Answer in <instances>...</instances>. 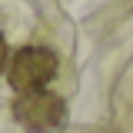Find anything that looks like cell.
Returning <instances> with one entry per match:
<instances>
[{"label":"cell","instance_id":"cell-1","mask_svg":"<svg viewBox=\"0 0 133 133\" xmlns=\"http://www.w3.org/2000/svg\"><path fill=\"white\" fill-rule=\"evenodd\" d=\"M57 77V53L47 47H23L14 53V60L7 66V80L10 90L33 93V90H47V83Z\"/></svg>","mask_w":133,"mask_h":133},{"label":"cell","instance_id":"cell-3","mask_svg":"<svg viewBox=\"0 0 133 133\" xmlns=\"http://www.w3.org/2000/svg\"><path fill=\"white\" fill-rule=\"evenodd\" d=\"M7 57H10V53H7V40L0 37V73H3V66H7Z\"/></svg>","mask_w":133,"mask_h":133},{"label":"cell","instance_id":"cell-2","mask_svg":"<svg viewBox=\"0 0 133 133\" xmlns=\"http://www.w3.org/2000/svg\"><path fill=\"white\" fill-rule=\"evenodd\" d=\"M14 120L30 133H50L60 130L66 120V103L60 93L50 90H33V93H20L14 100Z\"/></svg>","mask_w":133,"mask_h":133}]
</instances>
